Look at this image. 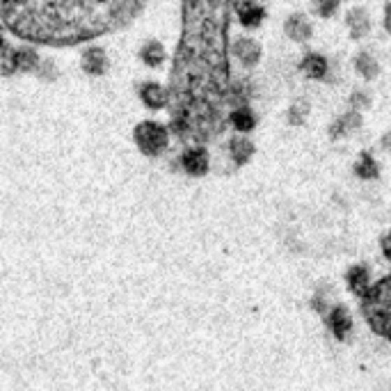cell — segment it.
Listing matches in <instances>:
<instances>
[{"mask_svg": "<svg viewBox=\"0 0 391 391\" xmlns=\"http://www.w3.org/2000/svg\"><path fill=\"white\" fill-rule=\"evenodd\" d=\"M133 140H135V147L140 149V154L156 158L170 147V128L163 126L161 121H152V119L140 121L133 128Z\"/></svg>", "mask_w": 391, "mask_h": 391, "instance_id": "obj_4", "label": "cell"}, {"mask_svg": "<svg viewBox=\"0 0 391 391\" xmlns=\"http://www.w3.org/2000/svg\"><path fill=\"white\" fill-rule=\"evenodd\" d=\"M5 48H10V37H7V26L0 23V53H3Z\"/></svg>", "mask_w": 391, "mask_h": 391, "instance_id": "obj_24", "label": "cell"}, {"mask_svg": "<svg viewBox=\"0 0 391 391\" xmlns=\"http://www.w3.org/2000/svg\"><path fill=\"white\" fill-rule=\"evenodd\" d=\"M382 145H385V149H389V152H391V133H389V135H385V140H382Z\"/></svg>", "mask_w": 391, "mask_h": 391, "instance_id": "obj_28", "label": "cell"}, {"mask_svg": "<svg viewBox=\"0 0 391 391\" xmlns=\"http://www.w3.org/2000/svg\"><path fill=\"white\" fill-rule=\"evenodd\" d=\"M80 69L89 78H101L110 69V60L103 46H87L80 53Z\"/></svg>", "mask_w": 391, "mask_h": 391, "instance_id": "obj_5", "label": "cell"}, {"mask_svg": "<svg viewBox=\"0 0 391 391\" xmlns=\"http://www.w3.org/2000/svg\"><path fill=\"white\" fill-rule=\"evenodd\" d=\"M307 115H309V101H307V98L293 101V105H290V110H288L290 124H302L307 119Z\"/></svg>", "mask_w": 391, "mask_h": 391, "instance_id": "obj_21", "label": "cell"}, {"mask_svg": "<svg viewBox=\"0 0 391 391\" xmlns=\"http://www.w3.org/2000/svg\"><path fill=\"white\" fill-rule=\"evenodd\" d=\"M348 286H351L353 293L357 295H366V290L371 288V277H369V270L364 268V265H355V268L348 270Z\"/></svg>", "mask_w": 391, "mask_h": 391, "instance_id": "obj_17", "label": "cell"}, {"mask_svg": "<svg viewBox=\"0 0 391 391\" xmlns=\"http://www.w3.org/2000/svg\"><path fill=\"white\" fill-rule=\"evenodd\" d=\"M355 69L366 80H373L380 73V66H378L376 57H373L371 53H360V55H357L355 57Z\"/></svg>", "mask_w": 391, "mask_h": 391, "instance_id": "obj_19", "label": "cell"}, {"mask_svg": "<svg viewBox=\"0 0 391 391\" xmlns=\"http://www.w3.org/2000/svg\"><path fill=\"white\" fill-rule=\"evenodd\" d=\"M286 35L293 39V41H300V44H304L307 39L311 37V23L309 19H307L304 14H293V16H288V21H286Z\"/></svg>", "mask_w": 391, "mask_h": 391, "instance_id": "obj_10", "label": "cell"}, {"mask_svg": "<svg viewBox=\"0 0 391 391\" xmlns=\"http://www.w3.org/2000/svg\"><path fill=\"white\" fill-rule=\"evenodd\" d=\"M229 154L231 158L236 161V165H245L249 158L254 154V145L252 140L245 138V135H236L234 140L229 142Z\"/></svg>", "mask_w": 391, "mask_h": 391, "instance_id": "obj_16", "label": "cell"}, {"mask_svg": "<svg viewBox=\"0 0 391 391\" xmlns=\"http://www.w3.org/2000/svg\"><path fill=\"white\" fill-rule=\"evenodd\" d=\"M311 5H313V12L323 16V19H330L339 10V0H311Z\"/></svg>", "mask_w": 391, "mask_h": 391, "instance_id": "obj_22", "label": "cell"}, {"mask_svg": "<svg viewBox=\"0 0 391 391\" xmlns=\"http://www.w3.org/2000/svg\"><path fill=\"white\" fill-rule=\"evenodd\" d=\"M382 252H385V256L391 261V236H387L385 240H382Z\"/></svg>", "mask_w": 391, "mask_h": 391, "instance_id": "obj_26", "label": "cell"}, {"mask_svg": "<svg viewBox=\"0 0 391 391\" xmlns=\"http://www.w3.org/2000/svg\"><path fill=\"white\" fill-rule=\"evenodd\" d=\"M229 121H231V126H234L238 133H249V131L256 126L254 112L249 110V108H245V105L234 108V110L229 112Z\"/></svg>", "mask_w": 391, "mask_h": 391, "instance_id": "obj_15", "label": "cell"}, {"mask_svg": "<svg viewBox=\"0 0 391 391\" xmlns=\"http://www.w3.org/2000/svg\"><path fill=\"white\" fill-rule=\"evenodd\" d=\"M138 96L149 110H163V108L170 105V89L163 87L161 82H156V80L142 82L138 89Z\"/></svg>", "mask_w": 391, "mask_h": 391, "instance_id": "obj_6", "label": "cell"}, {"mask_svg": "<svg viewBox=\"0 0 391 391\" xmlns=\"http://www.w3.org/2000/svg\"><path fill=\"white\" fill-rule=\"evenodd\" d=\"M44 57L39 55L35 46H16V48H5L0 53V76L12 78L16 73H37L39 64Z\"/></svg>", "mask_w": 391, "mask_h": 391, "instance_id": "obj_3", "label": "cell"}, {"mask_svg": "<svg viewBox=\"0 0 391 391\" xmlns=\"http://www.w3.org/2000/svg\"><path fill=\"white\" fill-rule=\"evenodd\" d=\"M35 76L41 78V80H57V76H60V71H57V66H55L51 60H41V64H39V69H37Z\"/></svg>", "mask_w": 391, "mask_h": 391, "instance_id": "obj_23", "label": "cell"}, {"mask_svg": "<svg viewBox=\"0 0 391 391\" xmlns=\"http://www.w3.org/2000/svg\"><path fill=\"white\" fill-rule=\"evenodd\" d=\"M149 0H0V21L30 44L71 46L124 28Z\"/></svg>", "mask_w": 391, "mask_h": 391, "instance_id": "obj_2", "label": "cell"}, {"mask_svg": "<svg viewBox=\"0 0 391 391\" xmlns=\"http://www.w3.org/2000/svg\"><path fill=\"white\" fill-rule=\"evenodd\" d=\"M181 168L190 177H204L209 172V154L202 145H190L181 154Z\"/></svg>", "mask_w": 391, "mask_h": 391, "instance_id": "obj_7", "label": "cell"}, {"mask_svg": "<svg viewBox=\"0 0 391 391\" xmlns=\"http://www.w3.org/2000/svg\"><path fill=\"white\" fill-rule=\"evenodd\" d=\"M231 51H234V55L238 57V60L243 64H247V66H254L261 57V46L256 44L254 39H238Z\"/></svg>", "mask_w": 391, "mask_h": 391, "instance_id": "obj_12", "label": "cell"}, {"mask_svg": "<svg viewBox=\"0 0 391 391\" xmlns=\"http://www.w3.org/2000/svg\"><path fill=\"white\" fill-rule=\"evenodd\" d=\"M165 57H168V51H165V46L156 39L145 41L142 48H140V60L147 66H152V69H158V66L165 62Z\"/></svg>", "mask_w": 391, "mask_h": 391, "instance_id": "obj_11", "label": "cell"}, {"mask_svg": "<svg viewBox=\"0 0 391 391\" xmlns=\"http://www.w3.org/2000/svg\"><path fill=\"white\" fill-rule=\"evenodd\" d=\"M355 172H357V177H362V179H376L378 177V163L373 161L371 154H362Z\"/></svg>", "mask_w": 391, "mask_h": 391, "instance_id": "obj_20", "label": "cell"}, {"mask_svg": "<svg viewBox=\"0 0 391 391\" xmlns=\"http://www.w3.org/2000/svg\"><path fill=\"white\" fill-rule=\"evenodd\" d=\"M353 105H369V101H366V94H362V91L353 94Z\"/></svg>", "mask_w": 391, "mask_h": 391, "instance_id": "obj_25", "label": "cell"}, {"mask_svg": "<svg viewBox=\"0 0 391 391\" xmlns=\"http://www.w3.org/2000/svg\"><path fill=\"white\" fill-rule=\"evenodd\" d=\"M348 28H351V35L355 39H362L371 32V16L366 10H362V7H355V10H351V14H348Z\"/></svg>", "mask_w": 391, "mask_h": 391, "instance_id": "obj_13", "label": "cell"}, {"mask_svg": "<svg viewBox=\"0 0 391 391\" xmlns=\"http://www.w3.org/2000/svg\"><path fill=\"white\" fill-rule=\"evenodd\" d=\"M300 69H302V73H304L307 78L323 80V78L327 76V60L323 55H318V53H309L302 60Z\"/></svg>", "mask_w": 391, "mask_h": 391, "instance_id": "obj_14", "label": "cell"}, {"mask_svg": "<svg viewBox=\"0 0 391 391\" xmlns=\"http://www.w3.org/2000/svg\"><path fill=\"white\" fill-rule=\"evenodd\" d=\"M327 325L332 330V334H334L339 341H346L351 337L353 332V318H351V311L346 309V307H332L330 313H327Z\"/></svg>", "mask_w": 391, "mask_h": 391, "instance_id": "obj_8", "label": "cell"}, {"mask_svg": "<svg viewBox=\"0 0 391 391\" xmlns=\"http://www.w3.org/2000/svg\"><path fill=\"white\" fill-rule=\"evenodd\" d=\"M362 126V117L357 112H348L344 115V117H339L334 124H332V128H330V135L332 138H346V135H351V133L355 128H360Z\"/></svg>", "mask_w": 391, "mask_h": 391, "instance_id": "obj_18", "label": "cell"}, {"mask_svg": "<svg viewBox=\"0 0 391 391\" xmlns=\"http://www.w3.org/2000/svg\"><path fill=\"white\" fill-rule=\"evenodd\" d=\"M238 0H183V32L170 82L172 133L206 145L224 128L229 101V23Z\"/></svg>", "mask_w": 391, "mask_h": 391, "instance_id": "obj_1", "label": "cell"}, {"mask_svg": "<svg viewBox=\"0 0 391 391\" xmlns=\"http://www.w3.org/2000/svg\"><path fill=\"white\" fill-rule=\"evenodd\" d=\"M385 26H387V30L391 32V3L387 5V12H385Z\"/></svg>", "mask_w": 391, "mask_h": 391, "instance_id": "obj_27", "label": "cell"}, {"mask_svg": "<svg viewBox=\"0 0 391 391\" xmlns=\"http://www.w3.org/2000/svg\"><path fill=\"white\" fill-rule=\"evenodd\" d=\"M236 14H238V21L243 28H259L261 21L265 19V10L259 5L254 3V0H243V3L236 5Z\"/></svg>", "mask_w": 391, "mask_h": 391, "instance_id": "obj_9", "label": "cell"}]
</instances>
